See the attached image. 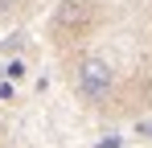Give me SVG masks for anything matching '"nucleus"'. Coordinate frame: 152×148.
<instances>
[{"instance_id":"nucleus-1","label":"nucleus","mask_w":152,"mask_h":148,"mask_svg":"<svg viewBox=\"0 0 152 148\" xmlns=\"http://www.w3.org/2000/svg\"><path fill=\"white\" fill-rule=\"evenodd\" d=\"M111 82H115V74H111V66L103 58H82L78 62V91H82V99H107Z\"/></svg>"}]
</instances>
